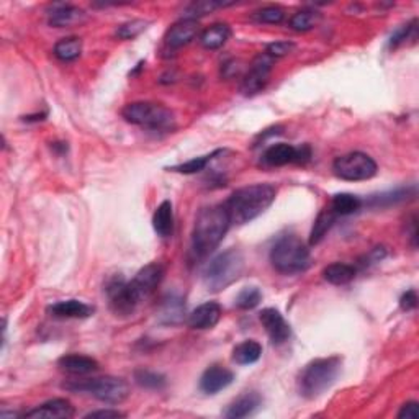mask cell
<instances>
[{
  "mask_svg": "<svg viewBox=\"0 0 419 419\" xmlns=\"http://www.w3.org/2000/svg\"><path fill=\"white\" fill-rule=\"evenodd\" d=\"M123 118L131 125L146 128L151 131H166L174 126V113L161 104L133 102L121 110Z\"/></svg>",
  "mask_w": 419,
  "mask_h": 419,
  "instance_id": "obj_7",
  "label": "cell"
},
{
  "mask_svg": "<svg viewBox=\"0 0 419 419\" xmlns=\"http://www.w3.org/2000/svg\"><path fill=\"white\" fill-rule=\"evenodd\" d=\"M146 20H131L126 21V24L120 25L116 28L115 35L120 38V40H135L136 36L141 35V33L148 28Z\"/></svg>",
  "mask_w": 419,
  "mask_h": 419,
  "instance_id": "obj_38",
  "label": "cell"
},
{
  "mask_svg": "<svg viewBox=\"0 0 419 419\" xmlns=\"http://www.w3.org/2000/svg\"><path fill=\"white\" fill-rule=\"evenodd\" d=\"M418 306V295H416V290H408L406 293L401 295L400 298V308L403 311H411V310H416Z\"/></svg>",
  "mask_w": 419,
  "mask_h": 419,
  "instance_id": "obj_40",
  "label": "cell"
},
{
  "mask_svg": "<svg viewBox=\"0 0 419 419\" xmlns=\"http://www.w3.org/2000/svg\"><path fill=\"white\" fill-rule=\"evenodd\" d=\"M343 359L339 355L315 359L303 367L298 375V392L306 400H316L325 395L340 375Z\"/></svg>",
  "mask_w": 419,
  "mask_h": 419,
  "instance_id": "obj_3",
  "label": "cell"
},
{
  "mask_svg": "<svg viewBox=\"0 0 419 419\" xmlns=\"http://www.w3.org/2000/svg\"><path fill=\"white\" fill-rule=\"evenodd\" d=\"M231 221L225 205L205 206L195 218L192 231V253L197 259H205L225 239Z\"/></svg>",
  "mask_w": 419,
  "mask_h": 419,
  "instance_id": "obj_1",
  "label": "cell"
},
{
  "mask_svg": "<svg viewBox=\"0 0 419 419\" xmlns=\"http://www.w3.org/2000/svg\"><path fill=\"white\" fill-rule=\"evenodd\" d=\"M86 419L91 418H100V419H118V418H125V413H121L118 410H99V411H91L89 415L84 416Z\"/></svg>",
  "mask_w": 419,
  "mask_h": 419,
  "instance_id": "obj_41",
  "label": "cell"
},
{
  "mask_svg": "<svg viewBox=\"0 0 419 419\" xmlns=\"http://www.w3.org/2000/svg\"><path fill=\"white\" fill-rule=\"evenodd\" d=\"M262 301V292L257 287H244L241 292L238 293L234 305L239 310H253Z\"/></svg>",
  "mask_w": 419,
  "mask_h": 419,
  "instance_id": "obj_36",
  "label": "cell"
},
{
  "mask_svg": "<svg viewBox=\"0 0 419 419\" xmlns=\"http://www.w3.org/2000/svg\"><path fill=\"white\" fill-rule=\"evenodd\" d=\"M418 35V20H411L410 24L406 25H401L400 28H396V30L392 33V36H390V48H398L400 44L406 43L408 40H415Z\"/></svg>",
  "mask_w": 419,
  "mask_h": 419,
  "instance_id": "obj_37",
  "label": "cell"
},
{
  "mask_svg": "<svg viewBox=\"0 0 419 419\" xmlns=\"http://www.w3.org/2000/svg\"><path fill=\"white\" fill-rule=\"evenodd\" d=\"M69 392H84L95 400L108 405H120L130 396V385L120 377H99L89 380H72L63 385Z\"/></svg>",
  "mask_w": 419,
  "mask_h": 419,
  "instance_id": "obj_6",
  "label": "cell"
},
{
  "mask_svg": "<svg viewBox=\"0 0 419 419\" xmlns=\"http://www.w3.org/2000/svg\"><path fill=\"white\" fill-rule=\"evenodd\" d=\"M329 206H331L333 211L338 216H348V215H354L355 211L360 210L362 200L357 197V195H352V193H338L334 195Z\"/></svg>",
  "mask_w": 419,
  "mask_h": 419,
  "instance_id": "obj_28",
  "label": "cell"
},
{
  "mask_svg": "<svg viewBox=\"0 0 419 419\" xmlns=\"http://www.w3.org/2000/svg\"><path fill=\"white\" fill-rule=\"evenodd\" d=\"M320 19H321L320 12H316V10H311V9H303L292 15L288 25L295 31H310L318 25Z\"/></svg>",
  "mask_w": 419,
  "mask_h": 419,
  "instance_id": "obj_29",
  "label": "cell"
},
{
  "mask_svg": "<svg viewBox=\"0 0 419 419\" xmlns=\"http://www.w3.org/2000/svg\"><path fill=\"white\" fill-rule=\"evenodd\" d=\"M418 403L416 401H408L403 406H401V410L398 413V418L400 419H418L419 416V410H418Z\"/></svg>",
  "mask_w": 419,
  "mask_h": 419,
  "instance_id": "obj_42",
  "label": "cell"
},
{
  "mask_svg": "<svg viewBox=\"0 0 419 419\" xmlns=\"http://www.w3.org/2000/svg\"><path fill=\"white\" fill-rule=\"evenodd\" d=\"M311 159L308 144L295 148L287 143H277L267 148L262 154V163L269 167H282L287 164H305Z\"/></svg>",
  "mask_w": 419,
  "mask_h": 419,
  "instance_id": "obj_10",
  "label": "cell"
},
{
  "mask_svg": "<svg viewBox=\"0 0 419 419\" xmlns=\"http://www.w3.org/2000/svg\"><path fill=\"white\" fill-rule=\"evenodd\" d=\"M200 31L198 20L193 19H182L176 21L169 30L166 33V44L172 49H178L187 46L188 43H192L197 38Z\"/></svg>",
  "mask_w": 419,
  "mask_h": 419,
  "instance_id": "obj_14",
  "label": "cell"
},
{
  "mask_svg": "<svg viewBox=\"0 0 419 419\" xmlns=\"http://www.w3.org/2000/svg\"><path fill=\"white\" fill-rule=\"evenodd\" d=\"M58 365L69 375H87V373L99 370V362L89 355L68 354L58 360Z\"/></svg>",
  "mask_w": 419,
  "mask_h": 419,
  "instance_id": "obj_20",
  "label": "cell"
},
{
  "mask_svg": "<svg viewBox=\"0 0 419 419\" xmlns=\"http://www.w3.org/2000/svg\"><path fill=\"white\" fill-rule=\"evenodd\" d=\"M221 318V306L216 301H206L198 305L188 315V326L192 329H211Z\"/></svg>",
  "mask_w": 419,
  "mask_h": 419,
  "instance_id": "obj_19",
  "label": "cell"
},
{
  "mask_svg": "<svg viewBox=\"0 0 419 419\" xmlns=\"http://www.w3.org/2000/svg\"><path fill=\"white\" fill-rule=\"evenodd\" d=\"M333 171L336 177L348 182H360L377 176V163L370 156L364 153H349L339 156L333 163Z\"/></svg>",
  "mask_w": 419,
  "mask_h": 419,
  "instance_id": "obj_8",
  "label": "cell"
},
{
  "mask_svg": "<svg viewBox=\"0 0 419 419\" xmlns=\"http://www.w3.org/2000/svg\"><path fill=\"white\" fill-rule=\"evenodd\" d=\"M231 36V28L226 24H215L206 28L200 35V44L205 49L221 48Z\"/></svg>",
  "mask_w": 419,
  "mask_h": 419,
  "instance_id": "obj_24",
  "label": "cell"
},
{
  "mask_svg": "<svg viewBox=\"0 0 419 419\" xmlns=\"http://www.w3.org/2000/svg\"><path fill=\"white\" fill-rule=\"evenodd\" d=\"M273 66V58L267 53L257 54L251 63L248 72H246L241 82V92L244 95H256L264 91L269 82L271 72Z\"/></svg>",
  "mask_w": 419,
  "mask_h": 419,
  "instance_id": "obj_11",
  "label": "cell"
},
{
  "mask_svg": "<svg viewBox=\"0 0 419 419\" xmlns=\"http://www.w3.org/2000/svg\"><path fill=\"white\" fill-rule=\"evenodd\" d=\"M49 315L59 320H84L94 315L95 308L79 300H64L51 305L48 308Z\"/></svg>",
  "mask_w": 419,
  "mask_h": 419,
  "instance_id": "obj_18",
  "label": "cell"
},
{
  "mask_svg": "<svg viewBox=\"0 0 419 419\" xmlns=\"http://www.w3.org/2000/svg\"><path fill=\"white\" fill-rule=\"evenodd\" d=\"M251 19L256 24H267V25H278L282 24L285 19V10L278 5H267V7H262L251 15Z\"/></svg>",
  "mask_w": 419,
  "mask_h": 419,
  "instance_id": "obj_31",
  "label": "cell"
},
{
  "mask_svg": "<svg viewBox=\"0 0 419 419\" xmlns=\"http://www.w3.org/2000/svg\"><path fill=\"white\" fill-rule=\"evenodd\" d=\"M276 195L277 188L272 183H254L234 190L225 203L231 225H244L256 220L273 203Z\"/></svg>",
  "mask_w": 419,
  "mask_h": 419,
  "instance_id": "obj_2",
  "label": "cell"
},
{
  "mask_svg": "<svg viewBox=\"0 0 419 419\" xmlns=\"http://www.w3.org/2000/svg\"><path fill=\"white\" fill-rule=\"evenodd\" d=\"M261 325L266 329L267 336L272 340V344L281 345L287 343L292 336V328L287 321H285L283 315L276 308H266L261 311L259 315Z\"/></svg>",
  "mask_w": 419,
  "mask_h": 419,
  "instance_id": "obj_13",
  "label": "cell"
},
{
  "mask_svg": "<svg viewBox=\"0 0 419 419\" xmlns=\"http://www.w3.org/2000/svg\"><path fill=\"white\" fill-rule=\"evenodd\" d=\"M218 154H221V151H215V153L210 154V156H202V158L190 159V161H187V163H183V164L172 166L167 171L178 172V174H197V172L205 171L206 166L210 164V161L213 159V158H216Z\"/></svg>",
  "mask_w": 419,
  "mask_h": 419,
  "instance_id": "obj_33",
  "label": "cell"
},
{
  "mask_svg": "<svg viewBox=\"0 0 419 419\" xmlns=\"http://www.w3.org/2000/svg\"><path fill=\"white\" fill-rule=\"evenodd\" d=\"M105 295H107L108 306L115 316H130L141 303L131 283L126 282L121 276L108 278L107 283H105Z\"/></svg>",
  "mask_w": 419,
  "mask_h": 419,
  "instance_id": "obj_9",
  "label": "cell"
},
{
  "mask_svg": "<svg viewBox=\"0 0 419 419\" xmlns=\"http://www.w3.org/2000/svg\"><path fill=\"white\" fill-rule=\"evenodd\" d=\"M241 71V66H239V61H230V63H226L223 66V76L225 77H233V76H238V72Z\"/></svg>",
  "mask_w": 419,
  "mask_h": 419,
  "instance_id": "obj_43",
  "label": "cell"
},
{
  "mask_svg": "<svg viewBox=\"0 0 419 419\" xmlns=\"http://www.w3.org/2000/svg\"><path fill=\"white\" fill-rule=\"evenodd\" d=\"M53 53L56 58L63 63H71V61H76L82 54V41L81 38L77 36H69L63 38L58 43L54 44Z\"/></svg>",
  "mask_w": 419,
  "mask_h": 419,
  "instance_id": "obj_27",
  "label": "cell"
},
{
  "mask_svg": "<svg viewBox=\"0 0 419 419\" xmlns=\"http://www.w3.org/2000/svg\"><path fill=\"white\" fill-rule=\"evenodd\" d=\"M164 273V266L159 264V262H151V264L144 266L143 269H139L135 278L130 282L138 298L141 301L149 298L156 292V288L159 287L161 282H163Z\"/></svg>",
  "mask_w": 419,
  "mask_h": 419,
  "instance_id": "obj_12",
  "label": "cell"
},
{
  "mask_svg": "<svg viewBox=\"0 0 419 419\" xmlns=\"http://www.w3.org/2000/svg\"><path fill=\"white\" fill-rule=\"evenodd\" d=\"M76 411L74 406L69 400L64 398H54L49 400L46 403H43L40 406H36L35 410L28 411L24 415V418H30V419H69L74 418Z\"/></svg>",
  "mask_w": 419,
  "mask_h": 419,
  "instance_id": "obj_16",
  "label": "cell"
},
{
  "mask_svg": "<svg viewBox=\"0 0 419 419\" xmlns=\"http://www.w3.org/2000/svg\"><path fill=\"white\" fill-rule=\"evenodd\" d=\"M271 264L285 276L305 272L311 266V254L297 234H283L271 249Z\"/></svg>",
  "mask_w": 419,
  "mask_h": 419,
  "instance_id": "obj_5",
  "label": "cell"
},
{
  "mask_svg": "<svg viewBox=\"0 0 419 419\" xmlns=\"http://www.w3.org/2000/svg\"><path fill=\"white\" fill-rule=\"evenodd\" d=\"M262 355V345L257 340L248 339L238 344L233 350V360L239 365H251L256 364Z\"/></svg>",
  "mask_w": 419,
  "mask_h": 419,
  "instance_id": "obj_26",
  "label": "cell"
},
{
  "mask_svg": "<svg viewBox=\"0 0 419 419\" xmlns=\"http://www.w3.org/2000/svg\"><path fill=\"white\" fill-rule=\"evenodd\" d=\"M153 228L161 238H171L174 233V210L169 200H164L153 215Z\"/></svg>",
  "mask_w": 419,
  "mask_h": 419,
  "instance_id": "obj_22",
  "label": "cell"
},
{
  "mask_svg": "<svg viewBox=\"0 0 419 419\" xmlns=\"http://www.w3.org/2000/svg\"><path fill=\"white\" fill-rule=\"evenodd\" d=\"M295 48L297 46H295V43H292V41H276V43L267 44L266 53L269 54L271 58L276 59V58H282V56L293 53Z\"/></svg>",
  "mask_w": 419,
  "mask_h": 419,
  "instance_id": "obj_39",
  "label": "cell"
},
{
  "mask_svg": "<svg viewBox=\"0 0 419 419\" xmlns=\"http://www.w3.org/2000/svg\"><path fill=\"white\" fill-rule=\"evenodd\" d=\"M87 20V15L82 9L69 4H54L49 12V25L54 28H68L81 25Z\"/></svg>",
  "mask_w": 419,
  "mask_h": 419,
  "instance_id": "obj_17",
  "label": "cell"
},
{
  "mask_svg": "<svg viewBox=\"0 0 419 419\" xmlns=\"http://www.w3.org/2000/svg\"><path fill=\"white\" fill-rule=\"evenodd\" d=\"M246 269L244 254L236 248L226 249L225 253L218 254L205 267L203 283L208 292H221L239 281Z\"/></svg>",
  "mask_w": 419,
  "mask_h": 419,
  "instance_id": "obj_4",
  "label": "cell"
},
{
  "mask_svg": "<svg viewBox=\"0 0 419 419\" xmlns=\"http://www.w3.org/2000/svg\"><path fill=\"white\" fill-rule=\"evenodd\" d=\"M262 405V398L257 392H246L228 406L225 416L230 419H241L253 416Z\"/></svg>",
  "mask_w": 419,
  "mask_h": 419,
  "instance_id": "obj_21",
  "label": "cell"
},
{
  "mask_svg": "<svg viewBox=\"0 0 419 419\" xmlns=\"http://www.w3.org/2000/svg\"><path fill=\"white\" fill-rule=\"evenodd\" d=\"M336 220H338V215L334 213L331 206H326L325 210H321L320 215L316 216L315 223H313V228L310 233V244L311 246L320 244L323 239H325L328 231L331 230L334 223H336Z\"/></svg>",
  "mask_w": 419,
  "mask_h": 419,
  "instance_id": "obj_23",
  "label": "cell"
},
{
  "mask_svg": "<svg viewBox=\"0 0 419 419\" xmlns=\"http://www.w3.org/2000/svg\"><path fill=\"white\" fill-rule=\"evenodd\" d=\"M411 195H416V187H401L396 188L393 192H387L378 195V197H373L370 205L373 206H390L400 202H405V200Z\"/></svg>",
  "mask_w": 419,
  "mask_h": 419,
  "instance_id": "obj_32",
  "label": "cell"
},
{
  "mask_svg": "<svg viewBox=\"0 0 419 419\" xmlns=\"http://www.w3.org/2000/svg\"><path fill=\"white\" fill-rule=\"evenodd\" d=\"M234 380V373L223 365H211L200 377V390L206 395H216L221 390L230 387Z\"/></svg>",
  "mask_w": 419,
  "mask_h": 419,
  "instance_id": "obj_15",
  "label": "cell"
},
{
  "mask_svg": "<svg viewBox=\"0 0 419 419\" xmlns=\"http://www.w3.org/2000/svg\"><path fill=\"white\" fill-rule=\"evenodd\" d=\"M226 5H233V4H223V2H216V0H200V2H193L190 4L186 9V16L183 19H193L197 20L198 16H203L206 14L213 12L216 9L226 7Z\"/></svg>",
  "mask_w": 419,
  "mask_h": 419,
  "instance_id": "obj_35",
  "label": "cell"
},
{
  "mask_svg": "<svg viewBox=\"0 0 419 419\" xmlns=\"http://www.w3.org/2000/svg\"><path fill=\"white\" fill-rule=\"evenodd\" d=\"M355 276V267L350 264H344V262H334V264H329L323 271V278L331 285H348L354 281Z\"/></svg>",
  "mask_w": 419,
  "mask_h": 419,
  "instance_id": "obj_25",
  "label": "cell"
},
{
  "mask_svg": "<svg viewBox=\"0 0 419 419\" xmlns=\"http://www.w3.org/2000/svg\"><path fill=\"white\" fill-rule=\"evenodd\" d=\"M183 313H186V306L182 305V300L171 297L164 300L163 310H161V318H163L164 323L174 325V323H178L182 320Z\"/></svg>",
  "mask_w": 419,
  "mask_h": 419,
  "instance_id": "obj_34",
  "label": "cell"
},
{
  "mask_svg": "<svg viewBox=\"0 0 419 419\" xmlns=\"http://www.w3.org/2000/svg\"><path fill=\"white\" fill-rule=\"evenodd\" d=\"M135 382L139 387L148 390H163L167 385V380L163 373L146 370V368H139V370L135 372Z\"/></svg>",
  "mask_w": 419,
  "mask_h": 419,
  "instance_id": "obj_30",
  "label": "cell"
}]
</instances>
